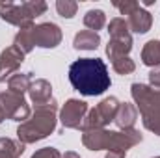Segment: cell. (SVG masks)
<instances>
[{
  "instance_id": "4",
  "label": "cell",
  "mask_w": 160,
  "mask_h": 158,
  "mask_svg": "<svg viewBox=\"0 0 160 158\" xmlns=\"http://www.w3.org/2000/svg\"><path fill=\"white\" fill-rule=\"evenodd\" d=\"M130 95L136 110H140L143 126L155 136H160V89L151 87L149 84L134 82L130 86Z\"/></svg>"
},
{
  "instance_id": "18",
  "label": "cell",
  "mask_w": 160,
  "mask_h": 158,
  "mask_svg": "<svg viewBox=\"0 0 160 158\" xmlns=\"http://www.w3.org/2000/svg\"><path fill=\"white\" fill-rule=\"evenodd\" d=\"M30 86H32V73H15L8 80V89L13 93H19V95L28 93Z\"/></svg>"
},
{
  "instance_id": "11",
  "label": "cell",
  "mask_w": 160,
  "mask_h": 158,
  "mask_svg": "<svg viewBox=\"0 0 160 158\" xmlns=\"http://www.w3.org/2000/svg\"><path fill=\"white\" fill-rule=\"evenodd\" d=\"M24 56L26 54H22L15 45H9L0 52V84L9 80L19 71V67L24 62Z\"/></svg>"
},
{
  "instance_id": "26",
  "label": "cell",
  "mask_w": 160,
  "mask_h": 158,
  "mask_svg": "<svg viewBox=\"0 0 160 158\" xmlns=\"http://www.w3.org/2000/svg\"><path fill=\"white\" fill-rule=\"evenodd\" d=\"M149 86L155 87V89H160V67L151 69V73H149Z\"/></svg>"
},
{
  "instance_id": "24",
  "label": "cell",
  "mask_w": 160,
  "mask_h": 158,
  "mask_svg": "<svg viewBox=\"0 0 160 158\" xmlns=\"http://www.w3.org/2000/svg\"><path fill=\"white\" fill-rule=\"evenodd\" d=\"M30 158H62V153L56 147H43L39 151H36Z\"/></svg>"
},
{
  "instance_id": "3",
  "label": "cell",
  "mask_w": 160,
  "mask_h": 158,
  "mask_svg": "<svg viewBox=\"0 0 160 158\" xmlns=\"http://www.w3.org/2000/svg\"><path fill=\"white\" fill-rule=\"evenodd\" d=\"M56 123H58V101L52 99L48 104L34 108L32 116L17 126V138L24 145L41 141L56 130Z\"/></svg>"
},
{
  "instance_id": "22",
  "label": "cell",
  "mask_w": 160,
  "mask_h": 158,
  "mask_svg": "<svg viewBox=\"0 0 160 158\" xmlns=\"http://www.w3.org/2000/svg\"><path fill=\"white\" fill-rule=\"evenodd\" d=\"M56 11L63 19H73L78 11V2H75V0H58L56 2Z\"/></svg>"
},
{
  "instance_id": "17",
  "label": "cell",
  "mask_w": 160,
  "mask_h": 158,
  "mask_svg": "<svg viewBox=\"0 0 160 158\" xmlns=\"http://www.w3.org/2000/svg\"><path fill=\"white\" fill-rule=\"evenodd\" d=\"M26 145L19 140L0 138V158H21Z\"/></svg>"
},
{
  "instance_id": "15",
  "label": "cell",
  "mask_w": 160,
  "mask_h": 158,
  "mask_svg": "<svg viewBox=\"0 0 160 158\" xmlns=\"http://www.w3.org/2000/svg\"><path fill=\"white\" fill-rule=\"evenodd\" d=\"M101 45V36L91 30H80L73 39V47L77 50H95Z\"/></svg>"
},
{
  "instance_id": "28",
  "label": "cell",
  "mask_w": 160,
  "mask_h": 158,
  "mask_svg": "<svg viewBox=\"0 0 160 158\" xmlns=\"http://www.w3.org/2000/svg\"><path fill=\"white\" fill-rule=\"evenodd\" d=\"M62 158H80V155L75 153V151H67L65 155H62Z\"/></svg>"
},
{
  "instance_id": "6",
  "label": "cell",
  "mask_w": 160,
  "mask_h": 158,
  "mask_svg": "<svg viewBox=\"0 0 160 158\" xmlns=\"http://www.w3.org/2000/svg\"><path fill=\"white\" fill-rule=\"evenodd\" d=\"M118 108H119V101H118L116 97H106V99H102L95 108H91V110L88 112V116H86V119H84L80 130L106 128V125L112 123V121L116 119Z\"/></svg>"
},
{
  "instance_id": "23",
  "label": "cell",
  "mask_w": 160,
  "mask_h": 158,
  "mask_svg": "<svg viewBox=\"0 0 160 158\" xmlns=\"http://www.w3.org/2000/svg\"><path fill=\"white\" fill-rule=\"evenodd\" d=\"M22 6L28 9V13L36 19V17H39L43 15L45 11H47V2H43V0H28V2H22Z\"/></svg>"
},
{
  "instance_id": "9",
  "label": "cell",
  "mask_w": 160,
  "mask_h": 158,
  "mask_svg": "<svg viewBox=\"0 0 160 158\" xmlns=\"http://www.w3.org/2000/svg\"><path fill=\"white\" fill-rule=\"evenodd\" d=\"M32 39H34V47H41V48H56L62 39V28L54 22H41L36 24L32 30Z\"/></svg>"
},
{
  "instance_id": "12",
  "label": "cell",
  "mask_w": 160,
  "mask_h": 158,
  "mask_svg": "<svg viewBox=\"0 0 160 158\" xmlns=\"http://www.w3.org/2000/svg\"><path fill=\"white\" fill-rule=\"evenodd\" d=\"M28 97H30L34 108H39V106L48 104L54 99L52 97V86H50V82L45 78L32 80V86L28 89Z\"/></svg>"
},
{
  "instance_id": "16",
  "label": "cell",
  "mask_w": 160,
  "mask_h": 158,
  "mask_svg": "<svg viewBox=\"0 0 160 158\" xmlns=\"http://www.w3.org/2000/svg\"><path fill=\"white\" fill-rule=\"evenodd\" d=\"M142 63L155 69L160 67V39L147 41L142 48Z\"/></svg>"
},
{
  "instance_id": "25",
  "label": "cell",
  "mask_w": 160,
  "mask_h": 158,
  "mask_svg": "<svg viewBox=\"0 0 160 158\" xmlns=\"http://www.w3.org/2000/svg\"><path fill=\"white\" fill-rule=\"evenodd\" d=\"M114 6L121 11V15H130L140 6V2H136V0H125V2H114Z\"/></svg>"
},
{
  "instance_id": "20",
  "label": "cell",
  "mask_w": 160,
  "mask_h": 158,
  "mask_svg": "<svg viewBox=\"0 0 160 158\" xmlns=\"http://www.w3.org/2000/svg\"><path fill=\"white\" fill-rule=\"evenodd\" d=\"M36 24L32 26H26V28H21L13 39V45L22 52V54H30L34 50V39H32V30H34Z\"/></svg>"
},
{
  "instance_id": "2",
  "label": "cell",
  "mask_w": 160,
  "mask_h": 158,
  "mask_svg": "<svg viewBox=\"0 0 160 158\" xmlns=\"http://www.w3.org/2000/svg\"><path fill=\"white\" fill-rule=\"evenodd\" d=\"M143 136L140 130H106V128H89L82 130V145L88 151H112L123 149L128 151L130 147L142 143Z\"/></svg>"
},
{
  "instance_id": "27",
  "label": "cell",
  "mask_w": 160,
  "mask_h": 158,
  "mask_svg": "<svg viewBox=\"0 0 160 158\" xmlns=\"http://www.w3.org/2000/svg\"><path fill=\"white\" fill-rule=\"evenodd\" d=\"M127 156V151L123 149H112V151H106V158H125Z\"/></svg>"
},
{
  "instance_id": "29",
  "label": "cell",
  "mask_w": 160,
  "mask_h": 158,
  "mask_svg": "<svg viewBox=\"0 0 160 158\" xmlns=\"http://www.w3.org/2000/svg\"><path fill=\"white\" fill-rule=\"evenodd\" d=\"M151 4H155V0H143V2L140 4V6L143 7V6H151Z\"/></svg>"
},
{
  "instance_id": "13",
  "label": "cell",
  "mask_w": 160,
  "mask_h": 158,
  "mask_svg": "<svg viewBox=\"0 0 160 158\" xmlns=\"http://www.w3.org/2000/svg\"><path fill=\"white\" fill-rule=\"evenodd\" d=\"M127 22H128L130 32H134V34H147L151 30V26H153V15L145 7L138 6L130 15H127Z\"/></svg>"
},
{
  "instance_id": "30",
  "label": "cell",
  "mask_w": 160,
  "mask_h": 158,
  "mask_svg": "<svg viewBox=\"0 0 160 158\" xmlns=\"http://www.w3.org/2000/svg\"><path fill=\"white\" fill-rule=\"evenodd\" d=\"M4 119H6V116H4V112H2V106H0V123H2Z\"/></svg>"
},
{
  "instance_id": "19",
  "label": "cell",
  "mask_w": 160,
  "mask_h": 158,
  "mask_svg": "<svg viewBox=\"0 0 160 158\" xmlns=\"http://www.w3.org/2000/svg\"><path fill=\"white\" fill-rule=\"evenodd\" d=\"M82 21H84V26L88 30L99 34V30H102L106 24V13L102 9H89V11H86Z\"/></svg>"
},
{
  "instance_id": "7",
  "label": "cell",
  "mask_w": 160,
  "mask_h": 158,
  "mask_svg": "<svg viewBox=\"0 0 160 158\" xmlns=\"http://www.w3.org/2000/svg\"><path fill=\"white\" fill-rule=\"evenodd\" d=\"M0 106H2V112H4L6 119H11V121L24 123L32 116V108L26 102L24 95L13 93L9 89L0 91Z\"/></svg>"
},
{
  "instance_id": "8",
  "label": "cell",
  "mask_w": 160,
  "mask_h": 158,
  "mask_svg": "<svg viewBox=\"0 0 160 158\" xmlns=\"http://www.w3.org/2000/svg\"><path fill=\"white\" fill-rule=\"evenodd\" d=\"M89 108H88V102L86 101H80V99H69L65 101V104L60 108V123L63 128H73V130H80L82 128V123L88 116Z\"/></svg>"
},
{
  "instance_id": "31",
  "label": "cell",
  "mask_w": 160,
  "mask_h": 158,
  "mask_svg": "<svg viewBox=\"0 0 160 158\" xmlns=\"http://www.w3.org/2000/svg\"><path fill=\"white\" fill-rule=\"evenodd\" d=\"M153 158H160V156H153Z\"/></svg>"
},
{
  "instance_id": "10",
  "label": "cell",
  "mask_w": 160,
  "mask_h": 158,
  "mask_svg": "<svg viewBox=\"0 0 160 158\" xmlns=\"http://www.w3.org/2000/svg\"><path fill=\"white\" fill-rule=\"evenodd\" d=\"M0 19L8 24L17 26L19 30L34 24V17L28 13V9L22 4H13V2H8V4L0 6Z\"/></svg>"
},
{
  "instance_id": "1",
  "label": "cell",
  "mask_w": 160,
  "mask_h": 158,
  "mask_svg": "<svg viewBox=\"0 0 160 158\" xmlns=\"http://www.w3.org/2000/svg\"><path fill=\"white\" fill-rule=\"evenodd\" d=\"M69 82L84 97L102 95L110 86V73L101 58H80L69 65Z\"/></svg>"
},
{
  "instance_id": "14",
  "label": "cell",
  "mask_w": 160,
  "mask_h": 158,
  "mask_svg": "<svg viewBox=\"0 0 160 158\" xmlns=\"http://www.w3.org/2000/svg\"><path fill=\"white\" fill-rule=\"evenodd\" d=\"M136 121H138V110H136V106L130 104V102H119L118 114H116V119H114L116 126L119 130H130V128H134Z\"/></svg>"
},
{
  "instance_id": "5",
  "label": "cell",
  "mask_w": 160,
  "mask_h": 158,
  "mask_svg": "<svg viewBox=\"0 0 160 158\" xmlns=\"http://www.w3.org/2000/svg\"><path fill=\"white\" fill-rule=\"evenodd\" d=\"M108 34L110 39L106 45V56L110 58V62L121 56H128V52L132 50V36L127 19L123 17L112 19L108 24Z\"/></svg>"
},
{
  "instance_id": "21",
  "label": "cell",
  "mask_w": 160,
  "mask_h": 158,
  "mask_svg": "<svg viewBox=\"0 0 160 158\" xmlns=\"http://www.w3.org/2000/svg\"><path fill=\"white\" fill-rule=\"evenodd\" d=\"M112 69L121 77H127V75L136 71V63H134V60L130 56H121V58L112 60Z\"/></svg>"
}]
</instances>
